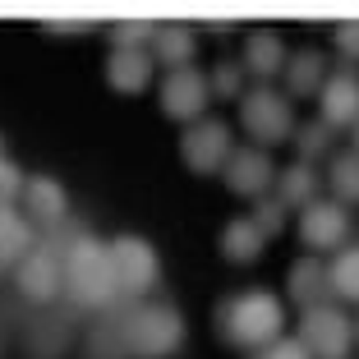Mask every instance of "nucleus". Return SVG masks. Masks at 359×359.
<instances>
[{
	"label": "nucleus",
	"mask_w": 359,
	"mask_h": 359,
	"mask_svg": "<svg viewBox=\"0 0 359 359\" xmlns=\"http://www.w3.org/2000/svg\"><path fill=\"white\" fill-rule=\"evenodd\" d=\"M65 295L74 299L79 309H97L106 313L111 304H120V276L116 263H111V244H102L97 235H83V240L65 254Z\"/></svg>",
	"instance_id": "1"
},
{
	"label": "nucleus",
	"mask_w": 359,
	"mask_h": 359,
	"mask_svg": "<svg viewBox=\"0 0 359 359\" xmlns=\"http://www.w3.org/2000/svg\"><path fill=\"white\" fill-rule=\"evenodd\" d=\"M217 327L231 346L240 350H267L281 341L285 327V304L272 290H240L217 309Z\"/></svg>",
	"instance_id": "2"
},
{
	"label": "nucleus",
	"mask_w": 359,
	"mask_h": 359,
	"mask_svg": "<svg viewBox=\"0 0 359 359\" xmlns=\"http://www.w3.org/2000/svg\"><path fill=\"white\" fill-rule=\"evenodd\" d=\"M120 337H125L129 359H166L184 346V318L175 304L125 299L120 304Z\"/></svg>",
	"instance_id": "3"
},
{
	"label": "nucleus",
	"mask_w": 359,
	"mask_h": 359,
	"mask_svg": "<svg viewBox=\"0 0 359 359\" xmlns=\"http://www.w3.org/2000/svg\"><path fill=\"white\" fill-rule=\"evenodd\" d=\"M240 125H244V134L254 138V148H267V143L295 138V111H290V102L272 83H258L240 97Z\"/></svg>",
	"instance_id": "4"
},
{
	"label": "nucleus",
	"mask_w": 359,
	"mask_h": 359,
	"mask_svg": "<svg viewBox=\"0 0 359 359\" xmlns=\"http://www.w3.org/2000/svg\"><path fill=\"white\" fill-rule=\"evenodd\" d=\"M235 152V138H231V125L222 116H203L194 125H184L180 134V157L194 175H212V170H226Z\"/></svg>",
	"instance_id": "5"
},
{
	"label": "nucleus",
	"mask_w": 359,
	"mask_h": 359,
	"mask_svg": "<svg viewBox=\"0 0 359 359\" xmlns=\"http://www.w3.org/2000/svg\"><path fill=\"white\" fill-rule=\"evenodd\" d=\"M299 341L313 359H350L355 350V323L337 304H313L299 318Z\"/></svg>",
	"instance_id": "6"
},
{
	"label": "nucleus",
	"mask_w": 359,
	"mask_h": 359,
	"mask_svg": "<svg viewBox=\"0 0 359 359\" xmlns=\"http://www.w3.org/2000/svg\"><path fill=\"white\" fill-rule=\"evenodd\" d=\"M111 263H116L120 295L125 299H143L161 276V258L143 235H116L111 240Z\"/></svg>",
	"instance_id": "7"
},
{
	"label": "nucleus",
	"mask_w": 359,
	"mask_h": 359,
	"mask_svg": "<svg viewBox=\"0 0 359 359\" xmlns=\"http://www.w3.org/2000/svg\"><path fill=\"white\" fill-rule=\"evenodd\" d=\"M350 208H341L337 198H318L313 208L299 212V240H304V249H313V254H323V249H346L350 240Z\"/></svg>",
	"instance_id": "8"
},
{
	"label": "nucleus",
	"mask_w": 359,
	"mask_h": 359,
	"mask_svg": "<svg viewBox=\"0 0 359 359\" xmlns=\"http://www.w3.org/2000/svg\"><path fill=\"white\" fill-rule=\"evenodd\" d=\"M161 111H166L170 120H184V125H194V120H203V106H208L212 97V83L203 69H170L166 83H161Z\"/></svg>",
	"instance_id": "9"
},
{
	"label": "nucleus",
	"mask_w": 359,
	"mask_h": 359,
	"mask_svg": "<svg viewBox=\"0 0 359 359\" xmlns=\"http://www.w3.org/2000/svg\"><path fill=\"white\" fill-rule=\"evenodd\" d=\"M14 281H19V290H23L28 299H37V304L55 299V295L65 290V254L37 240V249H32V254L19 263Z\"/></svg>",
	"instance_id": "10"
},
{
	"label": "nucleus",
	"mask_w": 359,
	"mask_h": 359,
	"mask_svg": "<svg viewBox=\"0 0 359 359\" xmlns=\"http://www.w3.org/2000/svg\"><path fill=\"white\" fill-rule=\"evenodd\" d=\"M226 180V189L240 194V198H267V189H272V180H276V166L272 157H267V148H235L231 161H226L222 170Z\"/></svg>",
	"instance_id": "11"
},
{
	"label": "nucleus",
	"mask_w": 359,
	"mask_h": 359,
	"mask_svg": "<svg viewBox=\"0 0 359 359\" xmlns=\"http://www.w3.org/2000/svg\"><path fill=\"white\" fill-rule=\"evenodd\" d=\"M318 111L332 129H355L359 125V74L350 69H337L327 79V88L318 93Z\"/></svg>",
	"instance_id": "12"
},
{
	"label": "nucleus",
	"mask_w": 359,
	"mask_h": 359,
	"mask_svg": "<svg viewBox=\"0 0 359 359\" xmlns=\"http://www.w3.org/2000/svg\"><path fill=\"white\" fill-rule=\"evenodd\" d=\"M23 217L42 226H60L69 217V198H65V184L55 175H28L23 184Z\"/></svg>",
	"instance_id": "13"
},
{
	"label": "nucleus",
	"mask_w": 359,
	"mask_h": 359,
	"mask_svg": "<svg viewBox=\"0 0 359 359\" xmlns=\"http://www.w3.org/2000/svg\"><path fill=\"white\" fill-rule=\"evenodd\" d=\"M37 240H42V235L32 231V222L23 217V212L0 208V272L19 267L23 258H28L32 249H37Z\"/></svg>",
	"instance_id": "14"
},
{
	"label": "nucleus",
	"mask_w": 359,
	"mask_h": 359,
	"mask_svg": "<svg viewBox=\"0 0 359 359\" xmlns=\"http://www.w3.org/2000/svg\"><path fill=\"white\" fill-rule=\"evenodd\" d=\"M244 69L254 79H272V74H285V42H281V32L272 28H254L249 32V42H244Z\"/></svg>",
	"instance_id": "15"
},
{
	"label": "nucleus",
	"mask_w": 359,
	"mask_h": 359,
	"mask_svg": "<svg viewBox=\"0 0 359 359\" xmlns=\"http://www.w3.org/2000/svg\"><path fill=\"white\" fill-rule=\"evenodd\" d=\"M106 83L125 97H138L143 88L152 83V55L148 51H111L106 55Z\"/></svg>",
	"instance_id": "16"
},
{
	"label": "nucleus",
	"mask_w": 359,
	"mask_h": 359,
	"mask_svg": "<svg viewBox=\"0 0 359 359\" xmlns=\"http://www.w3.org/2000/svg\"><path fill=\"white\" fill-rule=\"evenodd\" d=\"M318 189H323V180H318V170L309 166V161H290V166L276 175V198L285 203V208H313L318 203Z\"/></svg>",
	"instance_id": "17"
},
{
	"label": "nucleus",
	"mask_w": 359,
	"mask_h": 359,
	"mask_svg": "<svg viewBox=\"0 0 359 359\" xmlns=\"http://www.w3.org/2000/svg\"><path fill=\"white\" fill-rule=\"evenodd\" d=\"M327 60H323V51H295L290 60H285V88L295 97H313V93H323L327 88Z\"/></svg>",
	"instance_id": "18"
},
{
	"label": "nucleus",
	"mask_w": 359,
	"mask_h": 359,
	"mask_svg": "<svg viewBox=\"0 0 359 359\" xmlns=\"http://www.w3.org/2000/svg\"><path fill=\"white\" fill-rule=\"evenodd\" d=\"M267 235L258 231L254 217H231V222L222 226V254L231 258V263H254L258 254H263Z\"/></svg>",
	"instance_id": "19"
},
{
	"label": "nucleus",
	"mask_w": 359,
	"mask_h": 359,
	"mask_svg": "<svg viewBox=\"0 0 359 359\" xmlns=\"http://www.w3.org/2000/svg\"><path fill=\"white\" fill-rule=\"evenodd\" d=\"M285 290H290V299L304 309L323 304V290H332L327 281V267L318 263V258H299L295 267H290V281H285Z\"/></svg>",
	"instance_id": "20"
},
{
	"label": "nucleus",
	"mask_w": 359,
	"mask_h": 359,
	"mask_svg": "<svg viewBox=\"0 0 359 359\" xmlns=\"http://www.w3.org/2000/svg\"><path fill=\"white\" fill-rule=\"evenodd\" d=\"M152 51H157L161 65H166V74L170 69H189V60H194V28L189 23H161Z\"/></svg>",
	"instance_id": "21"
},
{
	"label": "nucleus",
	"mask_w": 359,
	"mask_h": 359,
	"mask_svg": "<svg viewBox=\"0 0 359 359\" xmlns=\"http://www.w3.org/2000/svg\"><path fill=\"white\" fill-rule=\"evenodd\" d=\"M120 304H125V299H120ZM120 304H111L97 318L93 337H88V359H129L125 337H120Z\"/></svg>",
	"instance_id": "22"
},
{
	"label": "nucleus",
	"mask_w": 359,
	"mask_h": 359,
	"mask_svg": "<svg viewBox=\"0 0 359 359\" xmlns=\"http://www.w3.org/2000/svg\"><path fill=\"white\" fill-rule=\"evenodd\" d=\"M327 184H332V194H337L341 208H355V203H359V152L355 148H346V152L332 157Z\"/></svg>",
	"instance_id": "23"
},
{
	"label": "nucleus",
	"mask_w": 359,
	"mask_h": 359,
	"mask_svg": "<svg viewBox=\"0 0 359 359\" xmlns=\"http://www.w3.org/2000/svg\"><path fill=\"white\" fill-rule=\"evenodd\" d=\"M327 281H332V295L337 299H359V244H346L327 267Z\"/></svg>",
	"instance_id": "24"
},
{
	"label": "nucleus",
	"mask_w": 359,
	"mask_h": 359,
	"mask_svg": "<svg viewBox=\"0 0 359 359\" xmlns=\"http://www.w3.org/2000/svg\"><path fill=\"white\" fill-rule=\"evenodd\" d=\"M332 134H337V129H332L323 116H318V120H309V125H299V129H295L299 161H309V166H313L318 157H327V152H332Z\"/></svg>",
	"instance_id": "25"
},
{
	"label": "nucleus",
	"mask_w": 359,
	"mask_h": 359,
	"mask_svg": "<svg viewBox=\"0 0 359 359\" xmlns=\"http://www.w3.org/2000/svg\"><path fill=\"white\" fill-rule=\"evenodd\" d=\"M161 23H148V19H129V23H111V37H116L120 51H152Z\"/></svg>",
	"instance_id": "26"
},
{
	"label": "nucleus",
	"mask_w": 359,
	"mask_h": 359,
	"mask_svg": "<svg viewBox=\"0 0 359 359\" xmlns=\"http://www.w3.org/2000/svg\"><path fill=\"white\" fill-rule=\"evenodd\" d=\"M244 60H235V55H226V60H217L212 65V74H208V83H212V93L217 97H244L249 88H244Z\"/></svg>",
	"instance_id": "27"
},
{
	"label": "nucleus",
	"mask_w": 359,
	"mask_h": 359,
	"mask_svg": "<svg viewBox=\"0 0 359 359\" xmlns=\"http://www.w3.org/2000/svg\"><path fill=\"white\" fill-rule=\"evenodd\" d=\"M249 217H254V222H258V231H263L267 240L285 231V203H281V198H258Z\"/></svg>",
	"instance_id": "28"
},
{
	"label": "nucleus",
	"mask_w": 359,
	"mask_h": 359,
	"mask_svg": "<svg viewBox=\"0 0 359 359\" xmlns=\"http://www.w3.org/2000/svg\"><path fill=\"white\" fill-rule=\"evenodd\" d=\"M23 184H28V175L10 157H0V208H14V198H23Z\"/></svg>",
	"instance_id": "29"
},
{
	"label": "nucleus",
	"mask_w": 359,
	"mask_h": 359,
	"mask_svg": "<svg viewBox=\"0 0 359 359\" xmlns=\"http://www.w3.org/2000/svg\"><path fill=\"white\" fill-rule=\"evenodd\" d=\"M258 359H313V355L304 350V341H299V337H281L276 346L258 350Z\"/></svg>",
	"instance_id": "30"
},
{
	"label": "nucleus",
	"mask_w": 359,
	"mask_h": 359,
	"mask_svg": "<svg viewBox=\"0 0 359 359\" xmlns=\"http://www.w3.org/2000/svg\"><path fill=\"white\" fill-rule=\"evenodd\" d=\"M337 51L346 55V60H359V19H350V23H337Z\"/></svg>",
	"instance_id": "31"
},
{
	"label": "nucleus",
	"mask_w": 359,
	"mask_h": 359,
	"mask_svg": "<svg viewBox=\"0 0 359 359\" xmlns=\"http://www.w3.org/2000/svg\"><path fill=\"white\" fill-rule=\"evenodd\" d=\"M46 32H55V37H74V32H93V23H46Z\"/></svg>",
	"instance_id": "32"
},
{
	"label": "nucleus",
	"mask_w": 359,
	"mask_h": 359,
	"mask_svg": "<svg viewBox=\"0 0 359 359\" xmlns=\"http://www.w3.org/2000/svg\"><path fill=\"white\" fill-rule=\"evenodd\" d=\"M350 148H355V152H359V125H355V129H350Z\"/></svg>",
	"instance_id": "33"
},
{
	"label": "nucleus",
	"mask_w": 359,
	"mask_h": 359,
	"mask_svg": "<svg viewBox=\"0 0 359 359\" xmlns=\"http://www.w3.org/2000/svg\"><path fill=\"white\" fill-rule=\"evenodd\" d=\"M0 157H5V138H0Z\"/></svg>",
	"instance_id": "34"
},
{
	"label": "nucleus",
	"mask_w": 359,
	"mask_h": 359,
	"mask_svg": "<svg viewBox=\"0 0 359 359\" xmlns=\"http://www.w3.org/2000/svg\"><path fill=\"white\" fill-rule=\"evenodd\" d=\"M355 341H359V323H355Z\"/></svg>",
	"instance_id": "35"
}]
</instances>
